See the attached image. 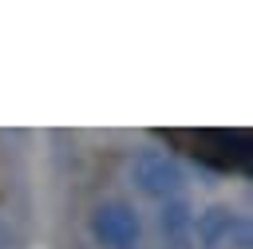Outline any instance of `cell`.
<instances>
[{
  "instance_id": "cell-1",
  "label": "cell",
  "mask_w": 253,
  "mask_h": 249,
  "mask_svg": "<svg viewBox=\"0 0 253 249\" xmlns=\"http://www.w3.org/2000/svg\"><path fill=\"white\" fill-rule=\"evenodd\" d=\"M130 186L150 202H166V198H178V190L186 186V170L174 154L146 146L130 158Z\"/></svg>"
},
{
  "instance_id": "cell-2",
  "label": "cell",
  "mask_w": 253,
  "mask_h": 249,
  "mask_svg": "<svg viewBox=\"0 0 253 249\" xmlns=\"http://www.w3.org/2000/svg\"><path fill=\"white\" fill-rule=\"evenodd\" d=\"M87 229L107 249H138L142 241V217L126 202H99L87 217Z\"/></svg>"
},
{
  "instance_id": "cell-3",
  "label": "cell",
  "mask_w": 253,
  "mask_h": 249,
  "mask_svg": "<svg viewBox=\"0 0 253 249\" xmlns=\"http://www.w3.org/2000/svg\"><path fill=\"white\" fill-rule=\"evenodd\" d=\"M237 217H241V213L229 209V206H221V202L198 209V213H194V225H190L194 249H225V237H229V229H233Z\"/></svg>"
},
{
  "instance_id": "cell-4",
  "label": "cell",
  "mask_w": 253,
  "mask_h": 249,
  "mask_svg": "<svg viewBox=\"0 0 253 249\" xmlns=\"http://www.w3.org/2000/svg\"><path fill=\"white\" fill-rule=\"evenodd\" d=\"M194 213H198V206H194L190 198H182V194H178V198H166L162 209H158V229H162V237H166V241L190 237Z\"/></svg>"
},
{
  "instance_id": "cell-5",
  "label": "cell",
  "mask_w": 253,
  "mask_h": 249,
  "mask_svg": "<svg viewBox=\"0 0 253 249\" xmlns=\"http://www.w3.org/2000/svg\"><path fill=\"white\" fill-rule=\"evenodd\" d=\"M225 249H253V225H249L245 217L233 221V229H229V237H225Z\"/></svg>"
},
{
  "instance_id": "cell-6",
  "label": "cell",
  "mask_w": 253,
  "mask_h": 249,
  "mask_svg": "<svg viewBox=\"0 0 253 249\" xmlns=\"http://www.w3.org/2000/svg\"><path fill=\"white\" fill-rule=\"evenodd\" d=\"M162 249H194V241H190V237H178V241H166Z\"/></svg>"
}]
</instances>
